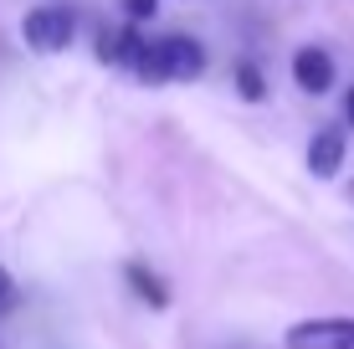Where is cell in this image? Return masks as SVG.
Listing matches in <instances>:
<instances>
[{"label": "cell", "mask_w": 354, "mask_h": 349, "mask_svg": "<svg viewBox=\"0 0 354 349\" xmlns=\"http://www.w3.org/2000/svg\"><path fill=\"white\" fill-rule=\"evenodd\" d=\"M133 72L144 82H195L205 72V52L190 36H165V41H144V52L133 57Z\"/></svg>", "instance_id": "cell-1"}, {"label": "cell", "mask_w": 354, "mask_h": 349, "mask_svg": "<svg viewBox=\"0 0 354 349\" xmlns=\"http://www.w3.org/2000/svg\"><path fill=\"white\" fill-rule=\"evenodd\" d=\"M21 36H26L31 52L52 57L72 46V36H77V16H72V6H31L26 21H21Z\"/></svg>", "instance_id": "cell-2"}, {"label": "cell", "mask_w": 354, "mask_h": 349, "mask_svg": "<svg viewBox=\"0 0 354 349\" xmlns=\"http://www.w3.org/2000/svg\"><path fill=\"white\" fill-rule=\"evenodd\" d=\"M288 349H354V319H303L288 329Z\"/></svg>", "instance_id": "cell-3"}, {"label": "cell", "mask_w": 354, "mask_h": 349, "mask_svg": "<svg viewBox=\"0 0 354 349\" xmlns=\"http://www.w3.org/2000/svg\"><path fill=\"white\" fill-rule=\"evenodd\" d=\"M292 82H298L308 98H324V93L334 88V57H328L324 46H298V52H292Z\"/></svg>", "instance_id": "cell-4"}, {"label": "cell", "mask_w": 354, "mask_h": 349, "mask_svg": "<svg viewBox=\"0 0 354 349\" xmlns=\"http://www.w3.org/2000/svg\"><path fill=\"white\" fill-rule=\"evenodd\" d=\"M339 164H344V129H319L308 139V170L319 180H328Z\"/></svg>", "instance_id": "cell-5"}, {"label": "cell", "mask_w": 354, "mask_h": 349, "mask_svg": "<svg viewBox=\"0 0 354 349\" xmlns=\"http://www.w3.org/2000/svg\"><path fill=\"white\" fill-rule=\"evenodd\" d=\"M124 278H129V287H133V293H139L149 308H169V287H165L160 278H154V272L144 267V262H129V267H124Z\"/></svg>", "instance_id": "cell-6"}, {"label": "cell", "mask_w": 354, "mask_h": 349, "mask_svg": "<svg viewBox=\"0 0 354 349\" xmlns=\"http://www.w3.org/2000/svg\"><path fill=\"white\" fill-rule=\"evenodd\" d=\"M236 93H241L247 103H262V98H267V77H262L257 62H236Z\"/></svg>", "instance_id": "cell-7"}, {"label": "cell", "mask_w": 354, "mask_h": 349, "mask_svg": "<svg viewBox=\"0 0 354 349\" xmlns=\"http://www.w3.org/2000/svg\"><path fill=\"white\" fill-rule=\"evenodd\" d=\"M16 303H21V293H16V278H10V272L0 267V319H10V314H16Z\"/></svg>", "instance_id": "cell-8"}, {"label": "cell", "mask_w": 354, "mask_h": 349, "mask_svg": "<svg viewBox=\"0 0 354 349\" xmlns=\"http://www.w3.org/2000/svg\"><path fill=\"white\" fill-rule=\"evenodd\" d=\"M154 10H160V0H124V16L129 21H149Z\"/></svg>", "instance_id": "cell-9"}, {"label": "cell", "mask_w": 354, "mask_h": 349, "mask_svg": "<svg viewBox=\"0 0 354 349\" xmlns=\"http://www.w3.org/2000/svg\"><path fill=\"white\" fill-rule=\"evenodd\" d=\"M344 118H349V129H354V88L344 93Z\"/></svg>", "instance_id": "cell-10"}]
</instances>
